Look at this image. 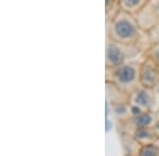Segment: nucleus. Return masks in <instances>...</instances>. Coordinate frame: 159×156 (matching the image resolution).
<instances>
[{
	"instance_id": "nucleus-1",
	"label": "nucleus",
	"mask_w": 159,
	"mask_h": 156,
	"mask_svg": "<svg viewBox=\"0 0 159 156\" xmlns=\"http://www.w3.org/2000/svg\"><path fill=\"white\" fill-rule=\"evenodd\" d=\"M134 32H135L134 27H133L129 21H125V20L118 22L116 25V33L121 37H124V38L129 37L134 34Z\"/></svg>"
},
{
	"instance_id": "nucleus-2",
	"label": "nucleus",
	"mask_w": 159,
	"mask_h": 156,
	"mask_svg": "<svg viewBox=\"0 0 159 156\" xmlns=\"http://www.w3.org/2000/svg\"><path fill=\"white\" fill-rule=\"evenodd\" d=\"M118 77L122 82H129L135 77V71L134 69L129 68V66H125V68L121 69L118 73Z\"/></svg>"
},
{
	"instance_id": "nucleus-3",
	"label": "nucleus",
	"mask_w": 159,
	"mask_h": 156,
	"mask_svg": "<svg viewBox=\"0 0 159 156\" xmlns=\"http://www.w3.org/2000/svg\"><path fill=\"white\" fill-rule=\"evenodd\" d=\"M107 57H108V59L111 61L112 63H119L120 61L122 60L123 54L117 47L110 45L108 48V51H107Z\"/></svg>"
},
{
	"instance_id": "nucleus-4",
	"label": "nucleus",
	"mask_w": 159,
	"mask_h": 156,
	"mask_svg": "<svg viewBox=\"0 0 159 156\" xmlns=\"http://www.w3.org/2000/svg\"><path fill=\"white\" fill-rule=\"evenodd\" d=\"M151 120H152V118H151L148 115H141V116H139L137 119H136V124L140 127H144L150 124Z\"/></svg>"
},
{
	"instance_id": "nucleus-5",
	"label": "nucleus",
	"mask_w": 159,
	"mask_h": 156,
	"mask_svg": "<svg viewBox=\"0 0 159 156\" xmlns=\"http://www.w3.org/2000/svg\"><path fill=\"white\" fill-rule=\"evenodd\" d=\"M136 100H137L138 103H140V104H148V94L145 93V92H140V93L138 94Z\"/></svg>"
},
{
	"instance_id": "nucleus-6",
	"label": "nucleus",
	"mask_w": 159,
	"mask_h": 156,
	"mask_svg": "<svg viewBox=\"0 0 159 156\" xmlns=\"http://www.w3.org/2000/svg\"><path fill=\"white\" fill-rule=\"evenodd\" d=\"M157 153H156V150L155 148L153 147H148L145 148L144 150L141 152V155L140 156H156Z\"/></svg>"
},
{
	"instance_id": "nucleus-7",
	"label": "nucleus",
	"mask_w": 159,
	"mask_h": 156,
	"mask_svg": "<svg viewBox=\"0 0 159 156\" xmlns=\"http://www.w3.org/2000/svg\"><path fill=\"white\" fill-rule=\"evenodd\" d=\"M145 76H147L145 79H147V81H148V82H153V81L155 80V78H156L155 74H154L151 70L148 71V73H147V75H145Z\"/></svg>"
},
{
	"instance_id": "nucleus-8",
	"label": "nucleus",
	"mask_w": 159,
	"mask_h": 156,
	"mask_svg": "<svg viewBox=\"0 0 159 156\" xmlns=\"http://www.w3.org/2000/svg\"><path fill=\"white\" fill-rule=\"evenodd\" d=\"M148 133L147 131H143V130H140V131L137 132V136L138 137H148Z\"/></svg>"
},
{
	"instance_id": "nucleus-9",
	"label": "nucleus",
	"mask_w": 159,
	"mask_h": 156,
	"mask_svg": "<svg viewBox=\"0 0 159 156\" xmlns=\"http://www.w3.org/2000/svg\"><path fill=\"white\" fill-rule=\"evenodd\" d=\"M139 1L138 0H129V1H125V4L129 6H135V4H138Z\"/></svg>"
},
{
	"instance_id": "nucleus-10",
	"label": "nucleus",
	"mask_w": 159,
	"mask_h": 156,
	"mask_svg": "<svg viewBox=\"0 0 159 156\" xmlns=\"http://www.w3.org/2000/svg\"><path fill=\"white\" fill-rule=\"evenodd\" d=\"M132 111H133V113H134V114H139L140 113V110H139V108H137V107H133Z\"/></svg>"
},
{
	"instance_id": "nucleus-11",
	"label": "nucleus",
	"mask_w": 159,
	"mask_h": 156,
	"mask_svg": "<svg viewBox=\"0 0 159 156\" xmlns=\"http://www.w3.org/2000/svg\"><path fill=\"white\" fill-rule=\"evenodd\" d=\"M110 127H111V124H110L108 120L106 119V131H109V130H110Z\"/></svg>"
},
{
	"instance_id": "nucleus-12",
	"label": "nucleus",
	"mask_w": 159,
	"mask_h": 156,
	"mask_svg": "<svg viewBox=\"0 0 159 156\" xmlns=\"http://www.w3.org/2000/svg\"><path fill=\"white\" fill-rule=\"evenodd\" d=\"M157 128H158V129H159V122H158V124H157Z\"/></svg>"
}]
</instances>
